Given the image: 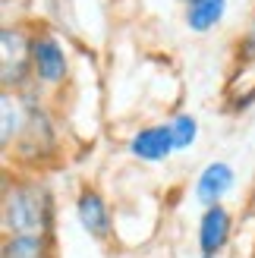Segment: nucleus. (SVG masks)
Returning a JSON list of instances; mask_svg holds the SVG:
<instances>
[{"mask_svg":"<svg viewBox=\"0 0 255 258\" xmlns=\"http://www.w3.org/2000/svg\"><path fill=\"white\" fill-rule=\"evenodd\" d=\"M4 230L7 236H50L54 196L35 176L7 179L4 189Z\"/></svg>","mask_w":255,"mask_h":258,"instance_id":"1","label":"nucleus"},{"mask_svg":"<svg viewBox=\"0 0 255 258\" xmlns=\"http://www.w3.org/2000/svg\"><path fill=\"white\" fill-rule=\"evenodd\" d=\"M25 98H29V120L16 139V158L29 167H41V161H47L57 148V129L38 88H25Z\"/></svg>","mask_w":255,"mask_h":258,"instance_id":"2","label":"nucleus"},{"mask_svg":"<svg viewBox=\"0 0 255 258\" xmlns=\"http://www.w3.org/2000/svg\"><path fill=\"white\" fill-rule=\"evenodd\" d=\"M32 38L22 22L0 29V85L4 92H25L32 85Z\"/></svg>","mask_w":255,"mask_h":258,"instance_id":"3","label":"nucleus"},{"mask_svg":"<svg viewBox=\"0 0 255 258\" xmlns=\"http://www.w3.org/2000/svg\"><path fill=\"white\" fill-rule=\"evenodd\" d=\"M70 54L63 41L54 35V32H35L32 38V82L38 85V92H54V88L67 85L70 79Z\"/></svg>","mask_w":255,"mask_h":258,"instance_id":"4","label":"nucleus"},{"mask_svg":"<svg viewBox=\"0 0 255 258\" xmlns=\"http://www.w3.org/2000/svg\"><path fill=\"white\" fill-rule=\"evenodd\" d=\"M126 151L142 164H164L176 154V142L167 123H148L126 139Z\"/></svg>","mask_w":255,"mask_h":258,"instance_id":"5","label":"nucleus"},{"mask_svg":"<svg viewBox=\"0 0 255 258\" xmlns=\"http://www.w3.org/2000/svg\"><path fill=\"white\" fill-rule=\"evenodd\" d=\"M233 236V214L224 205H211L199 214V230H196V246L202 258H218Z\"/></svg>","mask_w":255,"mask_h":258,"instance_id":"6","label":"nucleus"},{"mask_svg":"<svg viewBox=\"0 0 255 258\" xmlns=\"http://www.w3.org/2000/svg\"><path fill=\"white\" fill-rule=\"evenodd\" d=\"M76 221H79V227L92 239H98V242H107L110 233H113L110 205H107V199L101 196L95 186L79 189V196H76Z\"/></svg>","mask_w":255,"mask_h":258,"instance_id":"7","label":"nucleus"},{"mask_svg":"<svg viewBox=\"0 0 255 258\" xmlns=\"http://www.w3.org/2000/svg\"><path fill=\"white\" fill-rule=\"evenodd\" d=\"M236 186V170L227 161H211L199 170L196 183H193V196L202 208H211V205H224V199L233 192Z\"/></svg>","mask_w":255,"mask_h":258,"instance_id":"8","label":"nucleus"},{"mask_svg":"<svg viewBox=\"0 0 255 258\" xmlns=\"http://www.w3.org/2000/svg\"><path fill=\"white\" fill-rule=\"evenodd\" d=\"M25 120H29V98H25V92L0 95V145H4V151L16 145Z\"/></svg>","mask_w":255,"mask_h":258,"instance_id":"9","label":"nucleus"},{"mask_svg":"<svg viewBox=\"0 0 255 258\" xmlns=\"http://www.w3.org/2000/svg\"><path fill=\"white\" fill-rule=\"evenodd\" d=\"M227 4L230 0H189L183 7V22L193 35H208L214 32L227 16Z\"/></svg>","mask_w":255,"mask_h":258,"instance_id":"10","label":"nucleus"},{"mask_svg":"<svg viewBox=\"0 0 255 258\" xmlns=\"http://www.w3.org/2000/svg\"><path fill=\"white\" fill-rule=\"evenodd\" d=\"M0 258H50V236H7Z\"/></svg>","mask_w":255,"mask_h":258,"instance_id":"11","label":"nucleus"},{"mask_svg":"<svg viewBox=\"0 0 255 258\" xmlns=\"http://www.w3.org/2000/svg\"><path fill=\"white\" fill-rule=\"evenodd\" d=\"M170 133H173V142H176V151H189L199 142V133H202V126H199V117L196 113H189V110H176L170 113Z\"/></svg>","mask_w":255,"mask_h":258,"instance_id":"12","label":"nucleus"},{"mask_svg":"<svg viewBox=\"0 0 255 258\" xmlns=\"http://www.w3.org/2000/svg\"><path fill=\"white\" fill-rule=\"evenodd\" d=\"M236 67H255V19L249 22V29L243 32V38H239L236 44Z\"/></svg>","mask_w":255,"mask_h":258,"instance_id":"13","label":"nucleus"},{"mask_svg":"<svg viewBox=\"0 0 255 258\" xmlns=\"http://www.w3.org/2000/svg\"><path fill=\"white\" fill-rule=\"evenodd\" d=\"M176 4H183V7H186V4H189V0H176Z\"/></svg>","mask_w":255,"mask_h":258,"instance_id":"14","label":"nucleus"}]
</instances>
